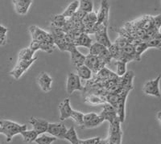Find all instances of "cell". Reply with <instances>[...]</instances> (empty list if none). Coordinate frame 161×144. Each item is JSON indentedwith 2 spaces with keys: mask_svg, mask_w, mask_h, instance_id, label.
Returning a JSON list of instances; mask_svg holds the SVG:
<instances>
[{
  "mask_svg": "<svg viewBox=\"0 0 161 144\" xmlns=\"http://www.w3.org/2000/svg\"><path fill=\"white\" fill-rule=\"evenodd\" d=\"M86 15V13L83 12V11H80V10H77L75 13H74V15L71 17L70 19L74 23H81L83 19L85 18V16Z\"/></svg>",
  "mask_w": 161,
  "mask_h": 144,
  "instance_id": "d6a6232c",
  "label": "cell"
},
{
  "mask_svg": "<svg viewBox=\"0 0 161 144\" xmlns=\"http://www.w3.org/2000/svg\"><path fill=\"white\" fill-rule=\"evenodd\" d=\"M21 136L23 137L24 139V141L28 143H30V142H35L36 139L38 137V135L36 134V132L33 130H24L22 133L20 134Z\"/></svg>",
  "mask_w": 161,
  "mask_h": 144,
  "instance_id": "cb8c5ba5",
  "label": "cell"
},
{
  "mask_svg": "<svg viewBox=\"0 0 161 144\" xmlns=\"http://www.w3.org/2000/svg\"><path fill=\"white\" fill-rule=\"evenodd\" d=\"M29 123L32 126L33 130H35L38 135L44 134L47 132L48 126L49 122L41 119H37V118L32 117L30 119Z\"/></svg>",
  "mask_w": 161,
  "mask_h": 144,
  "instance_id": "7c38bea8",
  "label": "cell"
},
{
  "mask_svg": "<svg viewBox=\"0 0 161 144\" xmlns=\"http://www.w3.org/2000/svg\"><path fill=\"white\" fill-rule=\"evenodd\" d=\"M104 122L99 114L95 113H89L84 114L83 118V128H93L98 126Z\"/></svg>",
  "mask_w": 161,
  "mask_h": 144,
  "instance_id": "9c48e42d",
  "label": "cell"
},
{
  "mask_svg": "<svg viewBox=\"0 0 161 144\" xmlns=\"http://www.w3.org/2000/svg\"><path fill=\"white\" fill-rule=\"evenodd\" d=\"M52 23H53V27H58L62 29L66 23V19L64 18L61 15H54L52 19Z\"/></svg>",
  "mask_w": 161,
  "mask_h": 144,
  "instance_id": "f1b7e54d",
  "label": "cell"
},
{
  "mask_svg": "<svg viewBox=\"0 0 161 144\" xmlns=\"http://www.w3.org/2000/svg\"><path fill=\"white\" fill-rule=\"evenodd\" d=\"M79 8V1L78 0H75V1H73L66 8V9L64 10V12L61 14L64 18H71L73 15H74V13L78 10Z\"/></svg>",
  "mask_w": 161,
  "mask_h": 144,
  "instance_id": "d6986e66",
  "label": "cell"
},
{
  "mask_svg": "<svg viewBox=\"0 0 161 144\" xmlns=\"http://www.w3.org/2000/svg\"><path fill=\"white\" fill-rule=\"evenodd\" d=\"M77 75L79 77V78L81 79V80H89L92 78V74H93V73H92L91 70H90L89 68L86 67L85 64L77 68Z\"/></svg>",
  "mask_w": 161,
  "mask_h": 144,
  "instance_id": "ffe728a7",
  "label": "cell"
},
{
  "mask_svg": "<svg viewBox=\"0 0 161 144\" xmlns=\"http://www.w3.org/2000/svg\"><path fill=\"white\" fill-rule=\"evenodd\" d=\"M148 47H156L158 49H160L161 47V40L159 38H154L152 40L146 41Z\"/></svg>",
  "mask_w": 161,
  "mask_h": 144,
  "instance_id": "e575fe53",
  "label": "cell"
},
{
  "mask_svg": "<svg viewBox=\"0 0 161 144\" xmlns=\"http://www.w3.org/2000/svg\"><path fill=\"white\" fill-rule=\"evenodd\" d=\"M99 115L103 118V120L108 121L110 123L114 122L115 119H119L117 116L115 109L113 106H110V104H108V103H105L104 106H103V111L101 112Z\"/></svg>",
  "mask_w": 161,
  "mask_h": 144,
  "instance_id": "4fadbf2b",
  "label": "cell"
},
{
  "mask_svg": "<svg viewBox=\"0 0 161 144\" xmlns=\"http://www.w3.org/2000/svg\"><path fill=\"white\" fill-rule=\"evenodd\" d=\"M67 128L61 122H55V123H49L48 126L47 132L51 136L56 139H64V137L67 132Z\"/></svg>",
  "mask_w": 161,
  "mask_h": 144,
  "instance_id": "52a82bcc",
  "label": "cell"
},
{
  "mask_svg": "<svg viewBox=\"0 0 161 144\" xmlns=\"http://www.w3.org/2000/svg\"><path fill=\"white\" fill-rule=\"evenodd\" d=\"M0 134H3V130H2V128L0 127Z\"/></svg>",
  "mask_w": 161,
  "mask_h": 144,
  "instance_id": "f35d334b",
  "label": "cell"
},
{
  "mask_svg": "<svg viewBox=\"0 0 161 144\" xmlns=\"http://www.w3.org/2000/svg\"><path fill=\"white\" fill-rule=\"evenodd\" d=\"M70 54H71V61L72 64L77 68L80 67V66L83 65L85 63V60H86V56L80 53L78 50L77 49V47H73L70 50Z\"/></svg>",
  "mask_w": 161,
  "mask_h": 144,
  "instance_id": "e0dca14e",
  "label": "cell"
},
{
  "mask_svg": "<svg viewBox=\"0 0 161 144\" xmlns=\"http://www.w3.org/2000/svg\"><path fill=\"white\" fill-rule=\"evenodd\" d=\"M160 114H161V112H160V111H159V112H158V114H157V118H158V120H159V122H160Z\"/></svg>",
  "mask_w": 161,
  "mask_h": 144,
  "instance_id": "74e56055",
  "label": "cell"
},
{
  "mask_svg": "<svg viewBox=\"0 0 161 144\" xmlns=\"http://www.w3.org/2000/svg\"><path fill=\"white\" fill-rule=\"evenodd\" d=\"M94 35H95L97 43L102 44L106 48L110 47L112 44L110 43V40L109 39L108 35H107V27L106 26L101 25L98 30L94 33Z\"/></svg>",
  "mask_w": 161,
  "mask_h": 144,
  "instance_id": "8fae6325",
  "label": "cell"
},
{
  "mask_svg": "<svg viewBox=\"0 0 161 144\" xmlns=\"http://www.w3.org/2000/svg\"><path fill=\"white\" fill-rule=\"evenodd\" d=\"M54 48H55V44H50V43H40L39 50H42V51L46 52V53H53Z\"/></svg>",
  "mask_w": 161,
  "mask_h": 144,
  "instance_id": "836d02e7",
  "label": "cell"
},
{
  "mask_svg": "<svg viewBox=\"0 0 161 144\" xmlns=\"http://www.w3.org/2000/svg\"><path fill=\"white\" fill-rule=\"evenodd\" d=\"M53 79L47 73H42L38 77V84L44 92H48L52 89Z\"/></svg>",
  "mask_w": 161,
  "mask_h": 144,
  "instance_id": "2e32d148",
  "label": "cell"
},
{
  "mask_svg": "<svg viewBox=\"0 0 161 144\" xmlns=\"http://www.w3.org/2000/svg\"><path fill=\"white\" fill-rule=\"evenodd\" d=\"M116 66H117V76L119 77H123V75L126 73V63L120 60L116 61Z\"/></svg>",
  "mask_w": 161,
  "mask_h": 144,
  "instance_id": "1f68e13d",
  "label": "cell"
},
{
  "mask_svg": "<svg viewBox=\"0 0 161 144\" xmlns=\"http://www.w3.org/2000/svg\"><path fill=\"white\" fill-rule=\"evenodd\" d=\"M93 1H90V0H80V1H79L78 10L86 13V14L93 12Z\"/></svg>",
  "mask_w": 161,
  "mask_h": 144,
  "instance_id": "7402d4cb",
  "label": "cell"
},
{
  "mask_svg": "<svg viewBox=\"0 0 161 144\" xmlns=\"http://www.w3.org/2000/svg\"><path fill=\"white\" fill-rule=\"evenodd\" d=\"M109 10H110L109 3L107 1H102L100 9H99V11L97 15V22L92 29L91 34H94L98 30L99 26L104 25L107 27L109 19Z\"/></svg>",
  "mask_w": 161,
  "mask_h": 144,
  "instance_id": "7a4b0ae2",
  "label": "cell"
},
{
  "mask_svg": "<svg viewBox=\"0 0 161 144\" xmlns=\"http://www.w3.org/2000/svg\"><path fill=\"white\" fill-rule=\"evenodd\" d=\"M106 49V47H104L102 44H98V43H94L92 44L90 47V55L92 56H95V57H98L101 53H103L104 50Z\"/></svg>",
  "mask_w": 161,
  "mask_h": 144,
  "instance_id": "4316f807",
  "label": "cell"
},
{
  "mask_svg": "<svg viewBox=\"0 0 161 144\" xmlns=\"http://www.w3.org/2000/svg\"><path fill=\"white\" fill-rule=\"evenodd\" d=\"M85 102L91 105H98V104H105L106 103V98L104 96H100V95L91 94L85 98Z\"/></svg>",
  "mask_w": 161,
  "mask_h": 144,
  "instance_id": "44dd1931",
  "label": "cell"
},
{
  "mask_svg": "<svg viewBox=\"0 0 161 144\" xmlns=\"http://www.w3.org/2000/svg\"><path fill=\"white\" fill-rule=\"evenodd\" d=\"M35 53H33L29 47L28 48H24L21 50L19 55V60H30L33 58Z\"/></svg>",
  "mask_w": 161,
  "mask_h": 144,
  "instance_id": "83f0119b",
  "label": "cell"
},
{
  "mask_svg": "<svg viewBox=\"0 0 161 144\" xmlns=\"http://www.w3.org/2000/svg\"><path fill=\"white\" fill-rule=\"evenodd\" d=\"M15 10L17 14L20 15H25L28 13L30 6L32 3L31 0H15L13 1Z\"/></svg>",
  "mask_w": 161,
  "mask_h": 144,
  "instance_id": "9a60e30c",
  "label": "cell"
},
{
  "mask_svg": "<svg viewBox=\"0 0 161 144\" xmlns=\"http://www.w3.org/2000/svg\"><path fill=\"white\" fill-rule=\"evenodd\" d=\"M56 140H57V139L51 136V135L42 134V135H38V137L36 139L35 142L37 144H52L53 142H55Z\"/></svg>",
  "mask_w": 161,
  "mask_h": 144,
  "instance_id": "d4e9b609",
  "label": "cell"
},
{
  "mask_svg": "<svg viewBox=\"0 0 161 144\" xmlns=\"http://www.w3.org/2000/svg\"><path fill=\"white\" fill-rule=\"evenodd\" d=\"M84 87L81 85L80 79L77 74L69 73L67 77V84H66V90L69 94H72L74 91H82Z\"/></svg>",
  "mask_w": 161,
  "mask_h": 144,
  "instance_id": "5b68a950",
  "label": "cell"
},
{
  "mask_svg": "<svg viewBox=\"0 0 161 144\" xmlns=\"http://www.w3.org/2000/svg\"><path fill=\"white\" fill-rule=\"evenodd\" d=\"M6 43V36H0V45H4Z\"/></svg>",
  "mask_w": 161,
  "mask_h": 144,
  "instance_id": "8d00e7d4",
  "label": "cell"
},
{
  "mask_svg": "<svg viewBox=\"0 0 161 144\" xmlns=\"http://www.w3.org/2000/svg\"><path fill=\"white\" fill-rule=\"evenodd\" d=\"M0 127L2 128L3 134L7 138V142H11V139L16 135L21 134L27 130L26 125H20L10 120H0Z\"/></svg>",
  "mask_w": 161,
  "mask_h": 144,
  "instance_id": "6da1fadb",
  "label": "cell"
},
{
  "mask_svg": "<svg viewBox=\"0 0 161 144\" xmlns=\"http://www.w3.org/2000/svg\"><path fill=\"white\" fill-rule=\"evenodd\" d=\"M152 22H153L154 27H156V29L159 30L160 28V24H161V15H158L156 17H152Z\"/></svg>",
  "mask_w": 161,
  "mask_h": 144,
  "instance_id": "d590c367",
  "label": "cell"
},
{
  "mask_svg": "<svg viewBox=\"0 0 161 144\" xmlns=\"http://www.w3.org/2000/svg\"><path fill=\"white\" fill-rule=\"evenodd\" d=\"M59 109H60V120L64 121L70 118L73 109L70 105L69 98H65L59 104Z\"/></svg>",
  "mask_w": 161,
  "mask_h": 144,
  "instance_id": "5bb4252c",
  "label": "cell"
},
{
  "mask_svg": "<svg viewBox=\"0 0 161 144\" xmlns=\"http://www.w3.org/2000/svg\"><path fill=\"white\" fill-rule=\"evenodd\" d=\"M92 44V40L86 33H81L78 37L74 41V45L76 47H86L90 48Z\"/></svg>",
  "mask_w": 161,
  "mask_h": 144,
  "instance_id": "ac0fdd59",
  "label": "cell"
},
{
  "mask_svg": "<svg viewBox=\"0 0 161 144\" xmlns=\"http://www.w3.org/2000/svg\"><path fill=\"white\" fill-rule=\"evenodd\" d=\"M160 80V75H159L156 79L149 80L145 83L143 86V92L146 94L154 96L156 97H160V92L159 89V83Z\"/></svg>",
  "mask_w": 161,
  "mask_h": 144,
  "instance_id": "ba28073f",
  "label": "cell"
},
{
  "mask_svg": "<svg viewBox=\"0 0 161 144\" xmlns=\"http://www.w3.org/2000/svg\"><path fill=\"white\" fill-rule=\"evenodd\" d=\"M123 130L121 129V122L116 119L110 123V135L106 139V144H121Z\"/></svg>",
  "mask_w": 161,
  "mask_h": 144,
  "instance_id": "3957f363",
  "label": "cell"
},
{
  "mask_svg": "<svg viewBox=\"0 0 161 144\" xmlns=\"http://www.w3.org/2000/svg\"><path fill=\"white\" fill-rule=\"evenodd\" d=\"M84 64L91 70L92 73H95V74L97 72L100 71L101 69H103V68H105V66H106L99 60L98 57L90 54L87 55L86 57Z\"/></svg>",
  "mask_w": 161,
  "mask_h": 144,
  "instance_id": "30bf717a",
  "label": "cell"
},
{
  "mask_svg": "<svg viewBox=\"0 0 161 144\" xmlns=\"http://www.w3.org/2000/svg\"><path fill=\"white\" fill-rule=\"evenodd\" d=\"M135 47V51H136V55L139 58H140V56L142 53H144L147 48L148 46L147 44L146 41H136V43L132 44Z\"/></svg>",
  "mask_w": 161,
  "mask_h": 144,
  "instance_id": "484cf974",
  "label": "cell"
},
{
  "mask_svg": "<svg viewBox=\"0 0 161 144\" xmlns=\"http://www.w3.org/2000/svg\"><path fill=\"white\" fill-rule=\"evenodd\" d=\"M64 139H66V140H68L69 142H71L72 144H76L77 142H78L79 139L77 135V132H76L75 128L72 126L71 128L67 130L66 132L65 135L64 137Z\"/></svg>",
  "mask_w": 161,
  "mask_h": 144,
  "instance_id": "603a6c76",
  "label": "cell"
},
{
  "mask_svg": "<svg viewBox=\"0 0 161 144\" xmlns=\"http://www.w3.org/2000/svg\"><path fill=\"white\" fill-rule=\"evenodd\" d=\"M29 31L31 32L32 40L37 41L40 43H50V44H54L53 43V39L52 37L51 34L47 31H44L40 27L36 26H31L29 27Z\"/></svg>",
  "mask_w": 161,
  "mask_h": 144,
  "instance_id": "277c9868",
  "label": "cell"
},
{
  "mask_svg": "<svg viewBox=\"0 0 161 144\" xmlns=\"http://www.w3.org/2000/svg\"><path fill=\"white\" fill-rule=\"evenodd\" d=\"M97 57H98L99 60H100L101 61H102V62L105 64V65L110 64V61H111V60H112L111 55H110V53H109V51L107 48H106V50H104V51L101 53V54L99 55Z\"/></svg>",
  "mask_w": 161,
  "mask_h": 144,
  "instance_id": "4dcf8cb0",
  "label": "cell"
},
{
  "mask_svg": "<svg viewBox=\"0 0 161 144\" xmlns=\"http://www.w3.org/2000/svg\"><path fill=\"white\" fill-rule=\"evenodd\" d=\"M37 60V57H33L30 60H18L15 67L13 69L12 71H11L10 74L15 77V79H19L25 71L28 69V68L35 62Z\"/></svg>",
  "mask_w": 161,
  "mask_h": 144,
  "instance_id": "8992f818",
  "label": "cell"
},
{
  "mask_svg": "<svg viewBox=\"0 0 161 144\" xmlns=\"http://www.w3.org/2000/svg\"><path fill=\"white\" fill-rule=\"evenodd\" d=\"M70 118L73 119L74 122L77 124L79 126H83V118H84V114L81 113L80 111H77V110H73L72 112Z\"/></svg>",
  "mask_w": 161,
  "mask_h": 144,
  "instance_id": "f546056e",
  "label": "cell"
}]
</instances>
